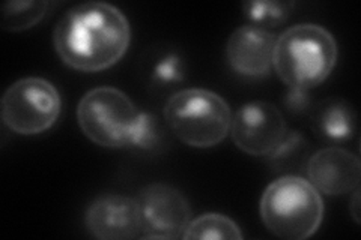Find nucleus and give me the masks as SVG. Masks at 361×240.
<instances>
[{
  "label": "nucleus",
  "instance_id": "obj_1",
  "mask_svg": "<svg viewBox=\"0 0 361 240\" xmlns=\"http://www.w3.org/2000/svg\"><path fill=\"white\" fill-rule=\"evenodd\" d=\"M130 44L128 18L106 2H86L71 8L53 32V45L61 61L82 72H99L115 66Z\"/></svg>",
  "mask_w": 361,
  "mask_h": 240
},
{
  "label": "nucleus",
  "instance_id": "obj_2",
  "mask_svg": "<svg viewBox=\"0 0 361 240\" xmlns=\"http://www.w3.org/2000/svg\"><path fill=\"white\" fill-rule=\"evenodd\" d=\"M337 57V42L329 30L301 23L277 37L273 68L288 89L310 90L330 77Z\"/></svg>",
  "mask_w": 361,
  "mask_h": 240
},
{
  "label": "nucleus",
  "instance_id": "obj_3",
  "mask_svg": "<svg viewBox=\"0 0 361 240\" xmlns=\"http://www.w3.org/2000/svg\"><path fill=\"white\" fill-rule=\"evenodd\" d=\"M259 212L269 233L285 240H306L319 230L324 201L309 180L283 176L265 188Z\"/></svg>",
  "mask_w": 361,
  "mask_h": 240
},
{
  "label": "nucleus",
  "instance_id": "obj_4",
  "mask_svg": "<svg viewBox=\"0 0 361 240\" xmlns=\"http://www.w3.org/2000/svg\"><path fill=\"white\" fill-rule=\"evenodd\" d=\"M164 120L184 144L208 149L220 144L229 135L232 110L226 99L212 90L190 87L169 96Z\"/></svg>",
  "mask_w": 361,
  "mask_h": 240
},
{
  "label": "nucleus",
  "instance_id": "obj_5",
  "mask_svg": "<svg viewBox=\"0 0 361 240\" xmlns=\"http://www.w3.org/2000/svg\"><path fill=\"white\" fill-rule=\"evenodd\" d=\"M140 110L121 89L95 87L77 106V122L87 139L103 147H131Z\"/></svg>",
  "mask_w": 361,
  "mask_h": 240
},
{
  "label": "nucleus",
  "instance_id": "obj_6",
  "mask_svg": "<svg viewBox=\"0 0 361 240\" xmlns=\"http://www.w3.org/2000/svg\"><path fill=\"white\" fill-rule=\"evenodd\" d=\"M62 110L61 95L49 80L20 78L2 96L5 127L18 135H38L58 122Z\"/></svg>",
  "mask_w": 361,
  "mask_h": 240
},
{
  "label": "nucleus",
  "instance_id": "obj_7",
  "mask_svg": "<svg viewBox=\"0 0 361 240\" xmlns=\"http://www.w3.org/2000/svg\"><path fill=\"white\" fill-rule=\"evenodd\" d=\"M139 209V239H183L191 221V208L179 189L155 182L135 196Z\"/></svg>",
  "mask_w": 361,
  "mask_h": 240
},
{
  "label": "nucleus",
  "instance_id": "obj_8",
  "mask_svg": "<svg viewBox=\"0 0 361 240\" xmlns=\"http://www.w3.org/2000/svg\"><path fill=\"white\" fill-rule=\"evenodd\" d=\"M286 120L274 104L267 101L247 102L232 114L231 139L250 156H269L283 141Z\"/></svg>",
  "mask_w": 361,
  "mask_h": 240
},
{
  "label": "nucleus",
  "instance_id": "obj_9",
  "mask_svg": "<svg viewBox=\"0 0 361 240\" xmlns=\"http://www.w3.org/2000/svg\"><path fill=\"white\" fill-rule=\"evenodd\" d=\"M85 224L87 232L101 240L137 239V201L122 194H103L87 206Z\"/></svg>",
  "mask_w": 361,
  "mask_h": 240
},
{
  "label": "nucleus",
  "instance_id": "obj_10",
  "mask_svg": "<svg viewBox=\"0 0 361 240\" xmlns=\"http://www.w3.org/2000/svg\"><path fill=\"white\" fill-rule=\"evenodd\" d=\"M307 176L319 194L343 196L360 187V158L343 147H324L309 158Z\"/></svg>",
  "mask_w": 361,
  "mask_h": 240
},
{
  "label": "nucleus",
  "instance_id": "obj_11",
  "mask_svg": "<svg viewBox=\"0 0 361 240\" xmlns=\"http://www.w3.org/2000/svg\"><path fill=\"white\" fill-rule=\"evenodd\" d=\"M276 33L253 25L236 29L226 44V59L243 77L261 78L273 70Z\"/></svg>",
  "mask_w": 361,
  "mask_h": 240
},
{
  "label": "nucleus",
  "instance_id": "obj_12",
  "mask_svg": "<svg viewBox=\"0 0 361 240\" xmlns=\"http://www.w3.org/2000/svg\"><path fill=\"white\" fill-rule=\"evenodd\" d=\"M312 127L325 141H351L357 134L355 111L345 99H329L314 110Z\"/></svg>",
  "mask_w": 361,
  "mask_h": 240
},
{
  "label": "nucleus",
  "instance_id": "obj_13",
  "mask_svg": "<svg viewBox=\"0 0 361 240\" xmlns=\"http://www.w3.org/2000/svg\"><path fill=\"white\" fill-rule=\"evenodd\" d=\"M243 232L233 220L221 213H203L191 220L187 225L183 239H224L240 240Z\"/></svg>",
  "mask_w": 361,
  "mask_h": 240
},
{
  "label": "nucleus",
  "instance_id": "obj_14",
  "mask_svg": "<svg viewBox=\"0 0 361 240\" xmlns=\"http://www.w3.org/2000/svg\"><path fill=\"white\" fill-rule=\"evenodd\" d=\"M50 2H6L2 6V29L6 32L27 30L47 15Z\"/></svg>",
  "mask_w": 361,
  "mask_h": 240
},
{
  "label": "nucleus",
  "instance_id": "obj_15",
  "mask_svg": "<svg viewBox=\"0 0 361 240\" xmlns=\"http://www.w3.org/2000/svg\"><path fill=\"white\" fill-rule=\"evenodd\" d=\"M295 4L293 2H273V0H262V2H245L243 5L245 17L253 23V26L267 29L277 27L290 17Z\"/></svg>",
  "mask_w": 361,
  "mask_h": 240
},
{
  "label": "nucleus",
  "instance_id": "obj_16",
  "mask_svg": "<svg viewBox=\"0 0 361 240\" xmlns=\"http://www.w3.org/2000/svg\"><path fill=\"white\" fill-rule=\"evenodd\" d=\"M163 127L154 114L142 111L133 134L131 147L140 151H155L163 143Z\"/></svg>",
  "mask_w": 361,
  "mask_h": 240
},
{
  "label": "nucleus",
  "instance_id": "obj_17",
  "mask_svg": "<svg viewBox=\"0 0 361 240\" xmlns=\"http://www.w3.org/2000/svg\"><path fill=\"white\" fill-rule=\"evenodd\" d=\"M152 78L161 84L180 83L185 80V62L180 56L171 53L158 61L154 66Z\"/></svg>",
  "mask_w": 361,
  "mask_h": 240
},
{
  "label": "nucleus",
  "instance_id": "obj_18",
  "mask_svg": "<svg viewBox=\"0 0 361 240\" xmlns=\"http://www.w3.org/2000/svg\"><path fill=\"white\" fill-rule=\"evenodd\" d=\"M285 106L292 113H304L310 106L309 90L289 89L285 95Z\"/></svg>",
  "mask_w": 361,
  "mask_h": 240
},
{
  "label": "nucleus",
  "instance_id": "obj_19",
  "mask_svg": "<svg viewBox=\"0 0 361 240\" xmlns=\"http://www.w3.org/2000/svg\"><path fill=\"white\" fill-rule=\"evenodd\" d=\"M353 197H351V204H349V213L354 218L357 224H360V187L353 191Z\"/></svg>",
  "mask_w": 361,
  "mask_h": 240
}]
</instances>
